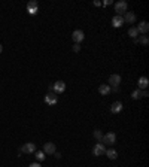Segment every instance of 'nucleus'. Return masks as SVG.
Instances as JSON below:
<instances>
[{"label":"nucleus","mask_w":149,"mask_h":167,"mask_svg":"<svg viewBox=\"0 0 149 167\" xmlns=\"http://www.w3.org/2000/svg\"><path fill=\"white\" fill-rule=\"evenodd\" d=\"M101 143H104V145H115L116 143V134L113 133V131H109V133H106V134H103V140H101Z\"/></svg>","instance_id":"nucleus-1"},{"label":"nucleus","mask_w":149,"mask_h":167,"mask_svg":"<svg viewBox=\"0 0 149 167\" xmlns=\"http://www.w3.org/2000/svg\"><path fill=\"white\" fill-rule=\"evenodd\" d=\"M36 152V145L33 142H27L19 148V154H35Z\"/></svg>","instance_id":"nucleus-2"},{"label":"nucleus","mask_w":149,"mask_h":167,"mask_svg":"<svg viewBox=\"0 0 149 167\" xmlns=\"http://www.w3.org/2000/svg\"><path fill=\"white\" fill-rule=\"evenodd\" d=\"M127 8H128V6H127V2H124V0L115 3V12H116V15H121V17H122V14L127 12Z\"/></svg>","instance_id":"nucleus-3"},{"label":"nucleus","mask_w":149,"mask_h":167,"mask_svg":"<svg viewBox=\"0 0 149 167\" xmlns=\"http://www.w3.org/2000/svg\"><path fill=\"white\" fill-rule=\"evenodd\" d=\"M27 12L30 15H36L37 12H39V5H37L36 0H31V2L27 3Z\"/></svg>","instance_id":"nucleus-4"},{"label":"nucleus","mask_w":149,"mask_h":167,"mask_svg":"<svg viewBox=\"0 0 149 167\" xmlns=\"http://www.w3.org/2000/svg\"><path fill=\"white\" fill-rule=\"evenodd\" d=\"M43 152L48 154V155H54V154L57 152L55 145H54L52 142H46V143H43Z\"/></svg>","instance_id":"nucleus-5"},{"label":"nucleus","mask_w":149,"mask_h":167,"mask_svg":"<svg viewBox=\"0 0 149 167\" xmlns=\"http://www.w3.org/2000/svg\"><path fill=\"white\" fill-rule=\"evenodd\" d=\"M52 88H54L55 94H61L66 91V84H64V81H57L55 84L52 85Z\"/></svg>","instance_id":"nucleus-6"},{"label":"nucleus","mask_w":149,"mask_h":167,"mask_svg":"<svg viewBox=\"0 0 149 167\" xmlns=\"http://www.w3.org/2000/svg\"><path fill=\"white\" fill-rule=\"evenodd\" d=\"M119 84H121V76H119V75L115 73V75H111V76H109V84H108L109 87H118Z\"/></svg>","instance_id":"nucleus-7"},{"label":"nucleus","mask_w":149,"mask_h":167,"mask_svg":"<svg viewBox=\"0 0 149 167\" xmlns=\"http://www.w3.org/2000/svg\"><path fill=\"white\" fill-rule=\"evenodd\" d=\"M84 37H85V35H84L82 30H74L73 35H72V39L74 40V43H79V45H81V42L84 40Z\"/></svg>","instance_id":"nucleus-8"},{"label":"nucleus","mask_w":149,"mask_h":167,"mask_svg":"<svg viewBox=\"0 0 149 167\" xmlns=\"http://www.w3.org/2000/svg\"><path fill=\"white\" fill-rule=\"evenodd\" d=\"M57 94L55 93H48L45 95V103L46 105H49V106H52V105H55L57 103Z\"/></svg>","instance_id":"nucleus-9"},{"label":"nucleus","mask_w":149,"mask_h":167,"mask_svg":"<svg viewBox=\"0 0 149 167\" xmlns=\"http://www.w3.org/2000/svg\"><path fill=\"white\" fill-rule=\"evenodd\" d=\"M106 151H104V145L103 143H95V146L93 148V154L95 157H100V155H103Z\"/></svg>","instance_id":"nucleus-10"},{"label":"nucleus","mask_w":149,"mask_h":167,"mask_svg":"<svg viewBox=\"0 0 149 167\" xmlns=\"http://www.w3.org/2000/svg\"><path fill=\"white\" fill-rule=\"evenodd\" d=\"M137 85H139V90H146L149 85V79L146 76H140L137 81Z\"/></svg>","instance_id":"nucleus-11"},{"label":"nucleus","mask_w":149,"mask_h":167,"mask_svg":"<svg viewBox=\"0 0 149 167\" xmlns=\"http://www.w3.org/2000/svg\"><path fill=\"white\" fill-rule=\"evenodd\" d=\"M136 28H137L139 35H140V33L146 35V33L149 32V24H148V21H142V22H140V24H139V25H137Z\"/></svg>","instance_id":"nucleus-12"},{"label":"nucleus","mask_w":149,"mask_h":167,"mask_svg":"<svg viewBox=\"0 0 149 167\" xmlns=\"http://www.w3.org/2000/svg\"><path fill=\"white\" fill-rule=\"evenodd\" d=\"M122 18H124V22H128V24H134L136 19H137L136 18V14H134V12H128V11L125 12V15H124Z\"/></svg>","instance_id":"nucleus-13"},{"label":"nucleus","mask_w":149,"mask_h":167,"mask_svg":"<svg viewBox=\"0 0 149 167\" xmlns=\"http://www.w3.org/2000/svg\"><path fill=\"white\" fill-rule=\"evenodd\" d=\"M122 24H124V18H122L121 15H115V17L112 18V25H113L115 28L122 27Z\"/></svg>","instance_id":"nucleus-14"},{"label":"nucleus","mask_w":149,"mask_h":167,"mask_svg":"<svg viewBox=\"0 0 149 167\" xmlns=\"http://www.w3.org/2000/svg\"><path fill=\"white\" fill-rule=\"evenodd\" d=\"M122 111V103L121 102H113L111 105V112L112 113H119Z\"/></svg>","instance_id":"nucleus-15"},{"label":"nucleus","mask_w":149,"mask_h":167,"mask_svg":"<svg viewBox=\"0 0 149 167\" xmlns=\"http://www.w3.org/2000/svg\"><path fill=\"white\" fill-rule=\"evenodd\" d=\"M98 93L101 94V95H108V94L111 93V87H109L108 84H101V85L98 87Z\"/></svg>","instance_id":"nucleus-16"},{"label":"nucleus","mask_w":149,"mask_h":167,"mask_svg":"<svg viewBox=\"0 0 149 167\" xmlns=\"http://www.w3.org/2000/svg\"><path fill=\"white\" fill-rule=\"evenodd\" d=\"M104 154L108 155V158H109V160H116V157H118V152H116V151H115L113 148L108 149V151H106Z\"/></svg>","instance_id":"nucleus-17"},{"label":"nucleus","mask_w":149,"mask_h":167,"mask_svg":"<svg viewBox=\"0 0 149 167\" xmlns=\"http://www.w3.org/2000/svg\"><path fill=\"white\" fill-rule=\"evenodd\" d=\"M94 139L97 140V143H101V140H103V133H101V130H94Z\"/></svg>","instance_id":"nucleus-18"},{"label":"nucleus","mask_w":149,"mask_h":167,"mask_svg":"<svg viewBox=\"0 0 149 167\" xmlns=\"http://www.w3.org/2000/svg\"><path fill=\"white\" fill-rule=\"evenodd\" d=\"M128 36H130L131 39H137L139 32H137V28H136V27H130V28H128Z\"/></svg>","instance_id":"nucleus-19"},{"label":"nucleus","mask_w":149,"mask_h":167,"mask_svg":"<svg viewBox=\"0 0 149 167\" xmlns=\"http://www.w3.org/2000/svg\"><path fill=\"white\" fill-rule=\"evenodd\" d=\"M140 97H142V90H139V88L131 93V99H133V100H139Z\"/></svg>","instance_id":"nucleus-20"},{"label":"nucleus","mask_w":149,"mask_h":167,"mask_svg":"<svg viewBox=\"0 0 149 167\" xmlns=\"http://www.w3.org/2000/svg\"><path fill=\"white\" fill-rule=\"evenodd\" d=\"M35 157H36L37 161H43L45 160V152L43 151H36L35 152Z\"/></svg>","instance_id":"nucleus-21"},{"label":"nucleus","mask_w":149,"mask_h":167,"mask_svg":"<svg viewBox=\"0 0 149 167\" xmlns=\"http://www.w3.org/2000/svg\"><path fill=\"white\" fill-rule=\"evenodd\" d=\"M137 40H139V42H140V43H142L143 46H146V45H148V43H149V39H148V36H142V37H140V39H137Z\"/></svg>","instance_id":"nucleus-22"},{"label":"nucleus","mask_w":149,"mask_h":167,"mask_svg":"<svg viewBox=\"0 0 149 167\" xmlns=\"http://www.w3.org/2000/svg\"><path fill=\"white\" fill-rule=\"evenodd\" d=\"M73 51L74 52H79V51H81V45H79V43H74L73 45Z\"/></svg>","instance_id":"nucleus-23"},{"label":"nucleus","mask_w":149,"mask_h":167,"mask_svg":"<svg viewBox=\"0 0 149 167\" xmlns=\"http://www.w3.org/2000/svg\"><path fill=\"white\" fill-rule=\"evenodd\" d=\"M149 93H148V90H142V97H148Z\"/></svg>","instance_id":"nucleus-24"},{"label":"nucleus","mask_w":149,"mask_h":167,"mask_svg":"<svg viewBox=\"0 0 149 167\" xmlns=\"http://www.w3.org/2000/svg\"><path fill=\"white\" fill-rule=\"evenodd\" d=\"M101 5H103V6H109V5H112V2L111 0H106V2H103Z\"/></svg>","instance_id":"nucleus-25"},{"label":"nucleus","mask_w":149,"mask_h":167,"mask_svg":"<svg viewBox=\"0 0 149 167\" xmlns=\"http://www.w3.org/2000/svg\"><path fill=\"white\" fill-rule=\"evenodd\" d=\"M28 167H42V166H40L39 163H31V164H30Z\"/></svg>","instance_id":"nucleus-26"},{"label":"nucleus","mask_w":149,"mask_h":167,"mask_svg":"<svg viewBox=\"0 0 149 167\" xmlns=\"http://www.w3.org/2000/svg\"><path fill=\"white\" fill-rule=\"evenodd\" d=\"M54 155H55L57 158H61V154H60V152H55V154H54Z\"/></svg>","instance_id":"nucleus-27"},{"label":"nucleus","mask_w":149,"mask_h":167,"mask_svg":"<svg viewBox=\"0 0 149 167\" xmlns=\"http://www.w3.org/2000/svg\"><path fill=\"white\" fill-rule=\"evenodd\" d=\"M2 51H3V46H2V45H0V52H2Z\"/></svg>","instance_id":"nucleus-28"}]
</instances>
